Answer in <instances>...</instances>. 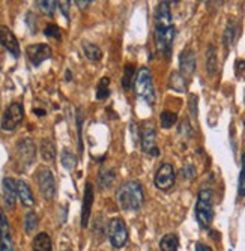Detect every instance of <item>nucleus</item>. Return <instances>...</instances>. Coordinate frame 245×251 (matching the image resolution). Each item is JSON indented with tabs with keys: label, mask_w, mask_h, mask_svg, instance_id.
I'll use <instances>...</instances> for the list:
<instances>
[{
	"label": "nucleus",
	"mask_w": 245,
	"mask_h": 251,
	"mask_svg": "<svg viewBox=\"0 0 245 251\" xmlns=\"http://www.w3.org/2000/svg\"><path fill=\"white\" fill-rule=\"evenodd\" d=\"M174 41V25L169 2H160L155 11V45L158 53L170 59Z\"/></svg>",
	"instance_id": "nucleus-1"
},
{
	"label": "nucleus",
	"mask_w": 245,
	"mask_h": 251,
	"mask_svg": "<svg viewBox=\"0 0 245 251\" xmlns=\"http://www.w3.org/2000/svg\"><path fill=\"white\" fill-rule=\"evenodd\" d=\"M116 200L121 209L136 212L143 206L145 201V191L140 182L128 180L116 190Z\"/></svg>",
	"instance_id": "nucleus-2"
},
{
	"label": "nucleus",
	"mask_w": 245,
	"mask_h": 251,
	"mask_svg": "<svg viewBox=\"0 0 245 251\" xmlns=\"http://www.w3.org/2000/svg\"><path fill=\"white\" fill-rule=\"evenodd\" d=\"M214 191L203 188L198 191L196 203V220L202 229H209L214 221Z\"/></svg>",
	"instance_id": "nucleus-3"
},
{
	"label": "nucleus",
	"mask_w": 245,
	"mask_h": 251,
	"mask_svg": "<svg viewBox=\"0 0 245 251\" xmlns=\"http://www.w3.org/2000/svg\"><path fill=\"white\" fill-rule=\"evenodd\" d=\"M134 90L139 98H142L145 102H147L149 105H152L155 102V87H153V78H152V73L149 68L143 66L137 71L136 77H134Z\"/></svg>",
	"instance_id": "nucleus-4"
},
{
	"label": "nucleus",
	"mask_w": 245,
	"mask_h": 251,
	"mask_svg": "<svg viewBox=\"0 0 245 251\" xmlns=\"http://www.w3.org/2000/svg\"><path fill=\"white\" fill-rule=\"evenodd\" d=\"M107 236L113 248H123L128 242V227L119 217L111 218L107 226Z\"/></svg>",
	"instance_id": "nucleus-5"
},
{
	"label": "nucleus",
	"mask_w": 245,
	"mask_h": 251,
	"mask_svg": "<svg viewBox=\"0 0 245 251\" xmlns=\"http://www.w3.org/2000/svg\"><path fill=\"white\" fill-rule=\"evenodd\" d=\"M36 182L42 197L46 200H53L56 196V180L53 172L49 167L41 166L36 170Z\"/></svg>",
	"instance_id": "nucleus-6"
},
{
	"label": "nucleus",
	"mask_w": 245,
	"mask_h": 251,
	"mask_svg": "<svg viewBox=\"0 0 245 251\" xmlns=\"http://www.w3.org/2000/svg\"><path fill=\"white\" fill-rule=\"evenodd\" d=\"M24 119V107L21 102H11L3 113L2 118V129L3 131H14Z\"/></svg>",
	"instance_id": "nucleus-7"
},
{
	"label": "nucleus",
	"mask_w": 245,
	"mask_h": 251,
	"mask_svg": "<svg viewBox=\"0 0 245 251\" xmlns=\"http://www.w3.org/2000/svg\"><path fill=\"white\" fill-rule=\"evenodd\" d=\"M142 149L143 152L152 155V156H158L160 155V149L157 146V129H155L153 124L146 122L142 126Z\"/></svg>",
	"instance_id": "nucleus-8"
},
{
	"label": "nucleus",
	"mask_w": 245,
	"mask_h": 251,
	"mask_svg": "<svg viewBox=\"0 0 245 251\" xmlns=\"http://www.w3.org/2000/svg\"><path fill=\"white\" fill-rule=\"evenodd\" d=\"M174 180H176V173L172 164L164 163L161 164V167L157 170V175H155V187L161 191H169L173 185H174Z\"/></svg>",
	"instance_id": "nucleus-9"
},
{
	"label": "nucleus",
	"mask_w": 245,
	"mask_h": 251,
	"mask_svg": "<svg viewBox=\"0 0 245 251\" xmlns=\"http://www.w3.org/2000/svg\"><path fill=\"white\" fill-rule=\"evenodd\" d=\"M17 155L23 167H30L36 158V146L32 139H21L17 143Z\"/></svg>",
	"instance_id": "nucleus-10"
},
{
	"label": "nucleus",
	"mask_w": 245,
	"mask_h": 251,
	"mask_svg": "<svg viewBox=\"0 0 245 251\" xmlns=\"http://www.w3.org/2000/svg\"><path fill=\"white\" fill-rule=\"evenodd\" d=\"M51 53L53 50L47 44H32V45H27V49H26L27 59L33 66H39L42 62L50 59Z\"/></svg>",
	"instance_id": "nucleus-11"
},
{
	"label": "nucleus",
	"mask_w": 245,
	"mask_h": 251,
	"mask_svg": "<svg viewBox=\"0 0 245 251\" xmlns=\"http://www.w3.org/2000/svg\"><path fill=\"white\" fill-rule=\"evenodd\" d=\"M0 45L8 50V53H11L15 59L20 57V44L18 39L15 38V35L12 33V30L6 26L0 25Z\"/></svg>",
	"instance_id": "nucleus-12"
},
{
	"label": "nucleus",
	"mask_w": 245,
	"mask_h": 251,
	"mask_svg": "<svg viewBox=\"0 0 245 251\" xmlns=\"http://www.w3.org/2000/svg\"><path fill=\"white\" fill-rule=\"evenodd\" d=\"M0 251H15V244L11 235V227L2 209H0Z\"/></svg>",
	"instance_id": "nucleus-13"
},
{
	"label": "nucleus",
	"mask_w": 245,
	"mask_h": 251,
	"mask_svg": "<svg viewBox=\"0 0 245 251\" xmlns=\"http://www.w3.org/2000/svg\"><path fill=\"white\" fill-rule=\"evenodd\" d=\"M92 204H94V185L87 180L86 185H84L83 204H81V226L83 227H87L89 220H91Z\"/></svg>",
	"instance_id": "nucleus-14"
},
{
	"label": "nucleus",
	"mask_w": 245,
	"mask_h": 251,
	"mask_svg": "<svg viewBox=\"0 0 245 251\" xmlns=\"http://www.w3.org/2000/svg\"><path fill=\"white\" fill-rule=\"evenodd\" d=\"M196 71V54L191 50H184L179 56V74L188 81Z\"/></svg>",
	"instance_id": "nucleus-15"
},
{
	"label": "nucleus",
	"mask_w": 245,
	"mask_h": 251,
	"mask_svg": "<svg viewBox=\"0 0 245 251\" xmlns=\"http://www.w3.org/2000/svg\"><path fill=\"white\" fill-rule=\"evenodd\" d=\"M3 190V200L8 209H14L17 203V180L14 177H5L2 182Z\"/></svg>",
	"instance_id": "nucleus-16"
},
{
	"label": "nucleus",
	"mask_w": 245,
	"mask_h": 251,
	"mask_svg": "<svg viewBox=\"0 0 245 251\" xmlns=\"http://www.w3.org/2000/svg\"><path fill=\"white\" fill-rule=\"evenodd\" d=\"M17 197L20 199L21 204H23L24 208H32L35 204V197H33V193L29 187V184L26 180L20 179L17 180Z\"/></svg>",
	"instance_id": "nucleus-17"
},
{
	"label": "nucleus",
	"mask_w": 245,
	"mask_h": 251,
	"mask_svg": "<svg viewBox=\"0 0 245 251\" xmlns=\"http://www.w3.org/2000/svg\"><path fill=\"white\" fill-rule=\"evenodd\" d=\"M41 156L47 163H53L56 159V143L51 139H44L41 142Z\"/></svg>",
	"instance_id": "nucleus-18"
},
{
	"label": "nucleus",
	"mask_w": 245,
	"mask_h": 251,
	"mask_svg": "<svg viewBox=\"0 0 245 251\" xmlns=\"http://www.w3.org/2000/svg\"><path fill=\"white\" fill-rule=\"evenodd\" d=\"M32 248H33V251H53L51 238H50L46 232L38 233V235L33 238Z\"/></svg>",
	"instance_id": "nucleus-19"
},
{
	"label": "nucleus",
	"mask_w": 245,
	"mask_h": 251,
	"mask_svg": "<svg viewBox=\"0 0 245 251\" xmlns=\"http://www.w3.org/2000/svg\"><path fill=\"white\" fill-rule=\"evenodd\" d=\"M115 179H116V173H115V170H111V169H108V170H102V172H99V175H98V190L99 191H104V190H108L111 185L115 184Z\"/></svg>",
	"instance_id": "nucleus-20"
},
{
	"label": "nucleus",
	"mask_w": 245,
	"mask_h": 251,
	"mask_svg": "<svg viewBox=\"0 0 245 251\" xmlns=\"http://www.w3.org/2000/svg\"><path fill=\"white\" fill-rule=\"evenodd\" d=\"M83 53L89 60H92V62H98L102 57V51L98 45L92 44V42H87V41H83Z\"/></svg>",
	"instance_id": "nucleus-21"
},
{
	"label": "nucleus",
	"mask_w": 245,
	"mask_h": 251,
	"mask_svg": "<svg viewBox=\"0 0 245 251\" xmlns=\"http://www.w3.org/2000/svg\"><path fill=\"white\" fill-rule=\"evenodd\" d=\"M179 248V238L176 233L164 235L160 241V250L161 251H177Z\"/></svg>",
	"instance_id": "nucleus-22"
},
{
	"label": "nucleus",
	"mask_w": 245,
	"mask_h": 251,
	"mask_svg": "<svg viewBox=\"0 0 245 251\" xmlns=\"http://www.w3.org/2000/svg\"><path fill=\"white\" fill-rule=\"evenodd\" d=\"M218 70V57H217V49L214 45H209L208 47V53H206V71L209 75L217 74Z\"/></svg>",
	"instance_id": "nucleus-23"
},
{
	"label": "nucleus",
	"mask_w": 245,
	"mask_h": 251,
	"mask_svg": "<svg viewBox=\"0 0 245 251\" xmlns=\"http://www.w3.org/2000/svg\"><path fill=\"white\" fill-rule=\"evenodd\" d=\"M60 161L66 170H74L77 166V156L70 149H63L60 153Z\"/></svg>",
	"instance_id": "nucleus-24"
},
{
	"label": "nucleus",
	"mask_w": 245,
	"mask_h": 251,
	"mask_svg": "<svg viewBox=\"0 0 245 251\" xmlns=\"http://www.w3.org/2000/svg\"><path fill=\"white\" fill-rule=\"evenodd\" d=\"M38 224H39V218L33 211H29L24 215V232L27 235H32L36 229H38Z\"/></svg>",
	"instance_id": "nucleus-25"
},
{
	"label": "nucleus",
	"mask_w": 245,
	"mask_h": 251,
	"mask_svg": "<svg viewBox=\"0 0 245 251\" xmlns=\"http://www.w3.org/2000/svg\"><path fill=\"white\" fill-rule=\"evenodd\" d=\"M170 87L176 92H185L187 89V80L179 74V73H173L170 77Z\"/></svg>",
	"instance_id": "nucleus-26"
},
{
	"label": "nucleus",
	"mask_w": 245,
	"mask_h": 251,
	"mask_svg": "<svg viewBox=\"0 0 245 251\" xmlns=\"http://www.w3.org/2000/svg\"><path fill=\"white\" fill-rule=\"evenodd\" d=\"M235 35H236V26H235L233 21H229L227 23V27L224 30V35H222V45H224L226 49L230 47V45L233 44Z\"/></svg>",
	"instance_id": "nucleus-27"
},
{
	"label": "nucleus",
	"mask_w": 245,
	"mask_h": 251,
	"mask_svg": "<svg viewBox=\"0 0 245 251\" xmlns=\"http://www.w3.org/2000/svg\"><path fill=\"white\" fill-rule=\"evenodd\" d=\"M160 122H161L163 128L169 129V128H172L177 122V115H176V113H173V111L164 110L160 115Z\"/></svg>",
	"instance_id": "nucleus-28"
},
{
	"label": "nucleus",
	"mask_w": 245,
	"mask_h": 251,
	"mask_svg": "<svg viewBox=\"0 0 245 251\" xmlns=\"http://www.w3.org/2000/svg\"><path fill=\"white\" fill-rule=\"evenodd\" d=\"M136 74V70L134 66H132L131 63H126L125 70H123V77H122V87L125 90L131 89V84H132V77H134Z\"/></svg>",
	"instance_id": "nucleus-29"
},
{
	"label": "nucleus",
	"mask_w": 245,
	"mask_h": 251,
	"mask_svg": "<svg viewBox=\"0 0 245 251\" xmlns=\"http://www.w3.org/2000/svg\"><path fill=\"white\" fill-rule=\"evenodd\" d=\"M110 78L108 77H104L101 78L99 84H98V89H97V100H107L110 97Z\"/></svg>",
	"instance_id": "nucleus-30"
},
{
	"label": "nucleus",
	"mask_w": 245,
	"mask_h": 251,
	"mask_svg": "<svg viewBox=\"0 0 245 251\" xmlns=\"http://www.w3.org/2000/svg\"><path fill=\"white\" fill-rule=\"evenodd\" d=\"M238 196L245 197V152L242 153V158H241V173H239V180H238Z\"/></svg>",
	"instance_id": "nucleus-31"
},
{
	"label": "nucleus",
	"mask_w": 245,
	"mask_h": 251,
	"mask_svg": "<svg viewBox=\"0 0 245 251\" xmlns=\"http://www.w3.org/2000/svg\"><path fill=\"white\" fill-rule=\"evenodd\" d=\"M38 6L46 15L53 17L54 11L57 8V2H54V0H41V2H38Z\"/></svg>",
	"instance_id": "nucleus-32"
},
{
	"label": "nucleus",
	"mask_w": 245,
	"mask_h": 251,
	"mask_svg": "<svg viewBox=\"0 0 245 251\" xmlns=\"http://www.w3.org/2000/svg\"><path fill=\"white\" fill-rule=\"evenodd\" d=\"M44 35H46L47 38H54V39H57V41L62 39V33H60L59 26L51 25V23H50V25H47L46 29H44Z\"/></svg>",
	"instance_id": "nucleus-33"
},
{
	"label": "nucleus",
	"mask_w": 245,
	"mask_h": 251,
	"mask_svg": "<svg viewBox=\"0 0 245 251\" xmlns=\"http://www.w3.org/2000/svg\"><path fill=\"white\" fill-rule=\"evenodd\" d=\"M81 131H83V113L81 110L77 111V132H78V151L80 155L83 152V137H81Z\"/></svg>",
	"instance_id": "nucleus-34"
},
{
	"label": "nucleus",
	"mask_w": 245,
	"mask_h": 251,
	"mask_svg": "<svg viewBox=\"0 0 245 251\" xmlns=\"http://www.w3.org/2000/svg\"><path fill=\"white\" fill-rule=\"evenodd\" d=\"M182 173H184V177L188 179V180H193L196 177V167L193 164H187L184 169H182Z\"/></svg>",
	"instance_id": "nucleus-35"
},
{
	"label": "nucleus",
	"mask_w": 245,
	"mask_h": 251,
	"mask_svg": "<svg viewBox=\"0 0 245 251\" xmlns=\"http://www.w3.org/2000/svg\"><path fill=\"white\" fill-rule=\"evenodd\" d=\"M57 8L62 11V14L66 17V18H70V8H71V2H57Z\"/></svg>",
	"instance_id": "nucleus-36"
},
{
	"label": "nucleus",
	"mask_w": 245,
	"mask_h": 251,
	"mask_svg": "<svg viewBox=\"0 0 245 251\" xmlns=\"http://www.w3.org/2000/svg\"><path fill=\"white\" fill-rule=\"evenodd\" d=\"M190 107H191V115H194V118H196V116H197V97H196V95L191 97Z\"/></svg>",
	"instance_id": "nucleus-37"
},
{
	"label": "nucleus",
	"mask_w": 245,
	"mask_h": 251,
	"mask_svg": "<svg viewBox=\"0 0 245 251\" xmlns=\"http://www.w3.org/2000/svg\"><path fill=\"white\" fill-rule=\"evenodd\" d=\"M196 251H214L209 245L206 244H202V242H197L196 244Z\"/></svg>",
	"instance_id": "nucleus-38"
},
{
	"label": "nucleus",
	"mask_w": 245,
	"mask_h": 251,
	"mask_svg": "<svg viewBox=\"0 0 245 251\" xmlns=\"http://www.w3.org/2000/svg\"><path fill=\"white\" fill-rule=\"evenodd\" d=\"M75 5H77L80 9H86L89 5H92V0H81V2H80V0H77Z\"/></svg>",
	"instance_id": "nucleus-39"
},
{
	"label": "nucleus",
	"mask_w": 245,
	"mask_h": 251,
	"mask_svg": "<svg viewBox=\"0 0 245 251\" xmlns=\"http://www.w3.org/2000/svg\"><path fill=\"white\" fill-rule=\"evenodd\" d=\"M35 113H36V116H44V115H46V111H44V110H35Z\"/></svg>",
	"instance_id": "nucleus-40"
},
{
	"label": "nucleus",
	"mask_w": 245,
	"mask_h": 251,
	"mask_svg": "<svg viewBox=\"0 0 245 251\" xmlns=\"http://www.w3.org/2000/svg\"><path fill=\"white\" fill-rule=\"evenodd\" d=\"M65 75H66V77H65V78H66V81H71V78H73V77H71V71H66V74H65Z\"/></svg>",
	"instance_id": "nucleus-41"
},
{
	"label": "nucleus",
	"mask_w": 245,
	"mask_h": 251,
	"mask_svg": "<svg viewBox=\"0 0 245 251\" xmlns=\"http://www.w3.org/2000/svg\"><path fill=\"white\" fill-rule=\"evenodd\" d=\"M63 251H71V250H63Z\"/></svg>",
	"instance_id": "nucleus-42"
}]
</instances>
